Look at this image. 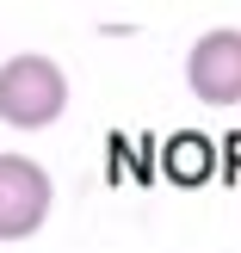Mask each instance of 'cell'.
<instances>
[{"mask_svg": "<svg viewBox=\"0 0 241 253\" xmlns=\"http://www.w3.org/2000/svg\"><path fill=\"white\" fill-rule=\"evenodd\" d=\"M68 111V74L49 56H12L0 68V124L12 130H49Z\"/></svg>", "mask_w": 241, "mask_h": 253, "instance_id": "obj_1", "label": "cell"}, {"mask_svg": "<svg viewBox=\"0 0 241 253\" xmlns=\"http://www.w3.org/2000/svg\"><path fill=\"white\" fill-rule=\"evenodd\" d=\"M56 185L31 155H0V241H25L44 229Z\"/></svg>", "mask_w": 241, "mask_h": 253, "instance_id": "obj_2", "label": "cell"}, {"mask_svg": "<svg viewBox=\"0 0 241 253\" xmlns=\"http://www.w3.org/2000/svg\"><path fill=\"white\" fill-rule=\"evenodd\" d=\"M186 86L204 105H241V31L217 25L186 49Z\"/></svg>", "mask_w": 241, "mask_h": 253, "instance_id": "obj_3", "label": "cell"}]
</instances>
